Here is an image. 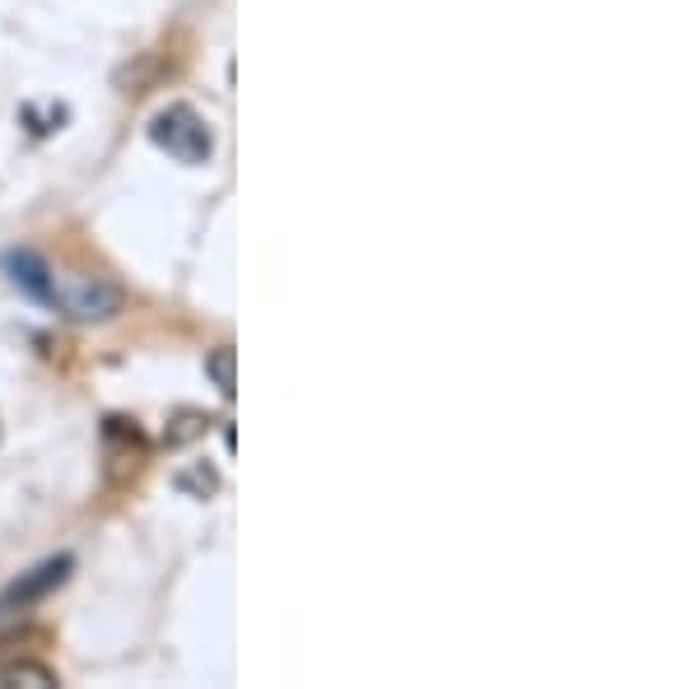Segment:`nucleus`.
I'll return each mask as SVG.
<instances>
[{
    "instance_id": "2",
    "label": "nucleus",
    "mask_w": 698,
    "mask_h": 689,
    "mask_svg": "<svg viewBox=\"0 0 698 689\" xmlns=\"http://www.w3.org/2000/svg\"><path fill=\"white\" fill-rule=\"evenodd\" d=\"M52 303L71 322H107L112 313H122V289L98 275H71L52 284Z\"/></svg>"
},
{
    "instance_id": "6",
    "label": "nucleus",
    "mask_w": 698,
    "mask_h": 689,
    "mask_svg": "<svg viewBox=\"0 0 698 689\" xmlns=\"http://www.w3.org/2000/svg\"><path fill=\"white\" fill-rule=\"evenodd\" d=\"M6 680L10 685H19V680H24V685H56V676L48 671V666H10V671H6Z\"/></svg>"
},
{
    "instance_id": "1",
    "label": "nucleus",
    "mask_w": 698,
    "mask_h": 689,
    "mask_svg": "<svg viewBox=\"0 0 698 689\" xmlns=\"http://www.w3.org/2000/svg\"><path fill=\"white\" fill-rule=\"evenodd\" d=\"M149 140L159 145V149H168L177 164H191V168L206 164L210 154H215V136H210L206 117H200L196 107H187V103L164 107V113L149 122Z\"/></svg>"
},
{
    "instance_id": "7",
    "label": "nucleus",
    "mask_w": 698,
    "mask_h": 689,
    "mask_svg": "<svg viewBox=\"0 0 698 689\" xmlns=\"http://www.w3.org/2000/svg\"><path fill=\"white\" fill-rule=\"evenodd\" d=\"M177 484H183V489H196V494H200V499H206V494H210V489H215V471H196V476H177Z\"/></svg>"
},
{
    "instance_id": "5",
    "label": "nucleus",
    "mask_w": 698,
    "mask_h": 689,
    "mask_svg": "<svg viewBox=\"0 0 698 689\" xmlns=\"http://www.w3.org/2000/svg\"><path fill=\"white\" fill-rule=\"evenodd\" d=\"M206 373H210V383L223 392V396H233L238 392V377H233V345H219L206 354Z\"/></svg>"
},
{
    "instance_id": "4",
    "label": "nucleus",
    "mask_w": 698,
    "mask_h": 689,
    "mask_svg": "<svg viewBox=\"0 0 698 689\" xmlns=\"http://www.w3.org/2000/svg\"><path fill=\"white\" fill-rule=\"evenodd\" d=\"M6 265H10L14 284L24 289L29 299H38V303H52V284H56V275H52V265L42 261L38 252H10V257H6Z\"/></svg>"
},
{
    "instance_id": "3",
    "label": "nucleus",
    "mask_w": 698,
    "mask_h": 689,
    "mask_svg": "<svg viewBox=\"0 0 698 689\" xmlns=\"http://www.w3.org/2000/svg\"><path fill=\"white\" fill-rule=\"evenodd\" d=\"M71 568H75V560L71 554H56V560H42L38 568H29V573H19L14 583L0 592V615H19V610H29V606H38L42 596H52L65 577H71Z\"/></svg>"
}]
</instances>
